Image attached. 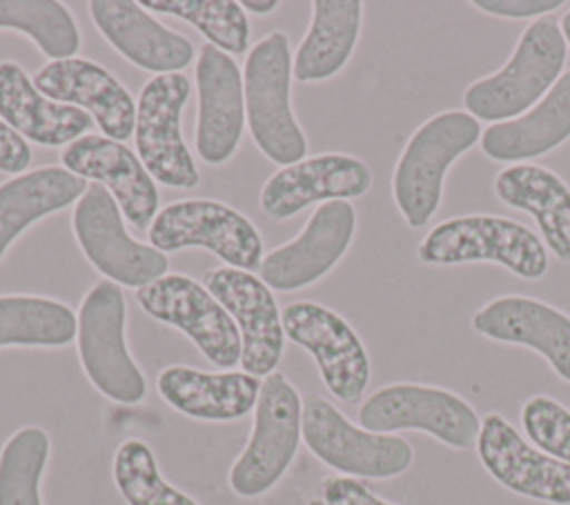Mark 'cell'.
I'll use <instances>...</instances> for the list:
<instances>
[{"label":"cell","mask_w":570,"mask_h":505,"mask_svg":"<svg viewBox=\"0 0 570 505\" xmlns=\"http://www.w3.org/2000/svg\"><path fill=\"white\" fill-rule=\"evenodd\" d=\"M481 122L465 109H445L423 120L392 169V200L407 227H425L439 211L452 165L481 140Z\"/></svg>","instance_id":"cell-1"},{"label":"cell","mask_w":570,"mask_h":505,"mask_svg":"<svg viewBox=\"0 0 570 505\" xmlns=\"http://www.w3.org/2000/svg\"><path fill=\"white\" fill-rule=\"evenodd\" d=\"M568 42L554 18L546 16L523 27L510 58L494 73L463 89V109L479 122L512 120L534 107L563 76Z\"/></svg>","instance_id":"cell-2"},{"label":"cell","mask_w":570,"mask_h":505,"mask_svg":"<svg viewBox=\"0 0 570 505\" xmlns=\"http://www.w3.org/2000/svg\"><path fill=\"white\" fill-rule=\"evenodd\" d=\"M423 265H501L521 280H541L550 251L541 236L519 220L494 214H463L436 222L416 245Z\"/></svg>","instance_id":"cell-3"},{"label":"cell","mask_w":570,"mask_h":505,"mask_svg":"<svg viewBox=\"0 0 570 505\" xmlns=\"http://www.w3.org/2000/svg\"><path fill=\"white\" fill-rule=\"evenodd\" d=\"M292 49L285 31L249 47L243 65L245 120L258 151L287 167L305 158L307 138L292 109Z\"/></svg>","instance_id":"cell-4"},{"label":"cell","mask_w":570,"mask_h":505,"mask_svg":"<svg viewBox=\"0 0 570 505\" xmlns=\"http://www.w3.org/2000/svg\"><path fill=\"white\" fill-rule=\"evenodd\" d=\"M76 349L87 380L118 405H138L147 396V380L125 338L127 300L111 280H98L78 307Z\"/></svg>","instance_id":"cell-5"},{"label":"cell","mask_w":570,"mask_h":505,"mask_svg":"<svg viewBox=\"0 0 570 505\" xmlns=\"http://www.w3.org/2000/svg\"><path fill=\"white\" fill-rule=\"evenodd\" d=\"M301 420L298 389L281 372L265 376L249 438L227 474V485L236 496L258 498L278 485L303 440Z\"/></svg>","instance_id":"cell-6"},{"label":"cell","mask_w":570,"mask_h":505,"mask_svg":"<svg viewBox=\"0 0 570 505\" xmlns=\"http://www.w3.org/2000/svg\"><path fill=\"white\" fill-rule=\"evenodd\" d=\"M301 432L305 447L341 476L387 481L414 463V447L403 436L367 432L318 394L303 398Z\"/></svg>","instance_id":"cell-7"},{"label":"cell","mask_w":570,"mask_h":505,"mask_svg":"<svg viewBox=\"0 0 570 505\" xmlns=\"http://www.w3.org/2000/svg\"><path fill=\"white\" fill-rule=\"evenodd\" d=\"M358 425L376 434L416 429L452 449L476 447L481 416L459 394L423 383H390L358 407Z\"/></svg>","instance_id":"cell-8"},{"label":"cell","mask_w":570,"mask_h":505,"mask_svg":"<svg viewBox=\"0 0 570 505\" xmlns=\"http://www.w3.org/2000/svg\"><path fill=\"white\" fill-rule=\"evenodd\" d=\"M71 231L89 265L118 287L140 289L169 274L167 254L129 236L118 202L98 182L73 205Z\"/></svg>","instance_id":"cell-9"},{"label":"cell","mask_w":570,"mask_h":505,"mask_svg":"<svg viewBox=\"0 0 570 505\" xmlns=\"http://www.w3.org/2000/svg\"><path fill=\"white\" fill-rule=\"evenodd\" d=\"M149 245L163 254L200 247L218 256L227 267L258 269L263 236L238 209L212 198H183L158 209L147 229Z\"/></svg>","instance_id":"cell-10"},{"label":"cell","mask_w":570,"mask_h":505,"mask_svg":"<svg viewBox=\"0 0 570 505\" xmlns=\"http://www.w3.org/2000/svg\"><path fill=\"white\" fill-rule=\"evenodd\" d=\"M191 82L185 73L151 76L136 98L134 142L149 176L171 189H191L200 182L198 165L180 133V113Z\"/></svg>","instance_id":"cell-11"},{"label":"cell","mask_w":570,"mask_h":505,"mask_svg":"<svg viewBox=\"0 0 570 505\" xmlns=\"http://www.w3.org/2000/svg\"><path fill=\"white\" fill-rule=\"evenodd\" d=\"M281 323L285 338L314 358L334 398L361 400L370 385L372 363L361 336L338 311L314 300H294L281 309Z\"/></svg>","instance_id":"cell-12"},{"label":"cell","mask_w":570,"mask_h":505,"mask_svg":"<svg viewBox=\"0 0 570 505\" xmlns=\"http://www.w3.org/2000/svg\"><path fill=\"white\" fill-rule=\"evenodd\" d=\"M136 300L154 320L180 329L220 372L240 363V331L234 318L196 278L165 274L136 289Z\"/></svg>","instance_id":"cell-13"},{"label":"cell","mask_w":570,"mask_h":505,"mask_svg":"<svg viewBox=\"0 0 570 505\" xmlns=\"http://www.w3.org/2000/svg\"><path fill=\"white\" fill-rule=\"evenodd\" d=\"M358 216L350 200L318 205L298 236L263 256L258 274L274 291H298L325 278L350 251Z\"/></svg>","instance_id":"cell-14"},{"label":"cell","mask_w":570,"mask_h":505,"mask_svg":"<svg viewBox=\"0 0 570 505\" xmlns=\"http://www.w3.org/2000/svg\"><path fill=\"white\" fill-rule=\"evenodd\" d=\"M205 287L227 309L240 331L243 372L256 378L274 374L283 358L285 331L272 289L252 271L227 265L209 269Z\"/></svg>","instance_id":"cell-15"},{"label":"cell","mask_w":570,"mask_h":505,"mask_svg":"<svg viewBox=\"0 0 570 505\" xmlns=\"http://www.w3.org/2000/svg\"><path fill=\"white\" fill-rule=\"evenodd\" d=\"M476 456L505 489L548 505H570V465L528 443L503 414L481 418Z\"/></svg>","instance_id":"cell-16"},{"label":"cell","mask_w":570,"mask_h":505,"mask_svg":"<svg viewBox=\"0 0 570 505\" xmlns=\"http://www.w3.org/2000/svg\"><path fill=\"white\" fill-rule=\"evenodd\" d=\"M370 187L367 162L352 154L325 151L272 174L261 189L258 205L267 218L287 220L314 202L361 198Z\"/></svg>","instance_id":"cell-17"},{"label":"cell","mask_w":570,"mask_h":505,"mask_svg":"<svg viewBox=\"0 0 570 505\" xmlns=\"http://www.w3.org/2000/svg\"><path fill=\"white\" fill-rule=\"evenodd\" d=\"M196 154L212 167L225 165L238 149L245 120L243 76L232 56L209 42L196 56Z\"/></svg>","instance_id":"cell-18"},{"label":"cell","mask_w":570,"mask_h":505,"mask_svg":"<svg viewBox=\"0 0 570 505\" xmlns=\"http://www.w3.org/2000/svg\"><path fill=\"white\" fill-rule=\"evenodd\" d=\"M470 325L483 338L537 351L570 383V314L563 309L534 296L503 294L483 303Z\"/></svg>","instance_id":"cell-19"},{"label":"cell","mask_w":570,"mask_h":505,"mask_svg":"<svg viewBox=\"0 0 570 505\" xmlns=\"http://www.w3.org/2000/svg\"><path fill=\"white\" fill-rule=\"evenodd\" d=\"M60 167L82 180L102 185L129 225L140 231L149 229L158 214L160 196L156 180L125 142L87 133L62 147Z\"/></svg>","instance_id":"cell-20"},{"label":"cell","mask_w":570,"mask_h":505,"mask_svg":"<svg viewBox=\"0 0 570 505\" xmlns=\"http://www.w3.org/2000/svg\"><path fill=\"white\" fill-rule=\"evenodd\" d=\"M33 85L53 102L89 113L102 136L118 142L134 136L136 100L102 65L78 56L51 60L33 73Z\"/></svg>","instance_id":"cell-21"},{"label":"cell","mask_w":570,"mask_h":505,"mask_svg":"<svg viewBox=\"0 0 570 505\" xmlns=\"http://www.w3.org/2000/svg\"><path fill=\"white\" fill-rule=\"evenodd\" d=\"M87 9L98 33L142 71L180 73L196 56L187 36L158 22L136 0H91Z\"/></svg>","instance_id":"cell-22"},{"label":"cell","mask_w":570,"mask_h":505,"mask_svg":"<svg viewBox=\"0 0 570 505\" xmlns=\"http://www.w3.org/2000/svg\"><path fill=\"white\" fill-rule=\"evenodd\" d=\"M160 398L183 416L207 423H229L254 412L261 380L247 372H203L187 365H167L156 376Z\"/></svg>","instance_id":"cell-23"},{"label":"cell","mask_w":570,"mask_h":505,"mask_svg":"<svg viewBox=\"0 0 570 505\" xmlns=\"http://www.w3.org/2000/svg\"><path fill=\"white\" fill-rule=\"evenodd\" d=\"M0 118L24 140L42 147H67L94 125L82 109L40 93L33 78L13 60H0Z\"/></svg>","instance_id":"cell-24"},{"label":"cell","mask_w":570,"mask_h":505,"mask_svg":"<svg viewBox=\"0 0 570 505\" xmlns=\"http://www.w3.org/2000/svg\"><path fill=\"white\" fill-rule=\"evenodd\" d=\"M570 140V69L525 113L488 125L481 131V151L494 162H530Z\"/></svg>","instance_id":"cell-25"},{"label":"cell","mask_w":570,"mask_h":505,"mask_svg":"<svg viewBox=\"0 0 570 505\" xmlns=\"http://www.w3.org/2000/svg\"><path fill=\"white\" fill-rule=\"evenodd\" d=\"M492 189L503 205L532 216L546 249L570 263V185L557 171L537 162L508 165Z\"/></svg>","instance_id":"cell-26"},{"label":"cell","mask_w":570,"mask_h":505,"mask_svg":"<svg viewBox=\"0 0 570 505\" xmlns=\"http://www.w3.org/2000/svg\"><path fill=\"white\" fill-rule=\"evenodd\" d=\"M89 182L65 167L45 165L0 182V260L38 220L76 205Z\"/></svg>","instance_id":"cell-27"},{"label":"cell","mask_w":570,"mask_h":505,"mask_svg":"<svg viewBox=\"0 0 570 505\" xmlns=\"http://www.w3.org/2000/svg\"><path fill=\"white\" fill-rule=\"evenodd\" d=\"M361 24V0H314L309 27L292 60L294 78L312 85L338 76L354 56Z\"/></svg>","instance_id":"cell-28"},{"label":"cell","mask_w":570,"mask_h":505,"mask_svg":"<svg viewBox=\"0 0 570 505\" xmlns=\"http://www.w3.org/2000/svg\"><path fill=\"white\" fill-rule=\"evenodd\" d=\"M78 316L56 298L38 294H0V349L65 347L76 340Z\"/></svg>","instance_id":"cell-29"},{"label":"cell","mask_w":570,"mask_h":505,"mask_svg":"<svg viewBox=\"0 0 570 505\" xmlns=\"http://www.w3.org/2000/svg\"><path fill=\"white\" fill-rule=\"evenodd\" d=\"M0 31H18L49 60L76 58L82 36L67 9L56 0H0Z\"/></svg>","instance_id":"cell-30"},{"label":"cell","mask_w":570,"mask_h":505,"mask_svg":"<svg viewBox=\"0 0 570 505\" xmlns=\"http://www.w3.org/2000/svg\"><path fill=\"white\" fill-rule=\"evenodd\" d=\"M51 454V438L38 425L16 429L0 447V505H45L40 481Z\"/></svg>","instance_id":"cell-31"},{"label":"cell","mask_w":570,"mask_h":505,"mask_svg":"<svg viewBox=\"0 0 570 505\" xmlns=\"http://www.w3.org/2000/svg\"><path fill=\"white\" fill-rule=\"evenodd\" d=\"M147 11L174 16L203 33L212 47L227 56L249 49V20L234 0H142Z\"/></svg>","instance_id":"cell-32"},{"label":"cell","mask_w":570,"mask_h":505,"mask_svg":"<svg viewBox=\"0 0 570 505\" xmlns=\"http://www.w3.org/2000/svg\"><path fill=\"white\" fill-rule=\"evenodd\" d=\"M111 476L127 505H200L163 478L151 447L140 438H127L118 445Z\"/></svg>","instance_id":"cell-33"},{"label":"cell","mask_w":570,"mask_h":505,"mask_svg":"<svg viewBox=\"0 0 570 505\" xmlns=\"http://www.w3.org/2000/svg\"><path fill=\"white\" fill-rule=\"evenodd\" d=\"M521 427L534 447L570 465V409L563 403L546 394L525 398Z\"/></svg>","instance_id":"cell-34"},{"label":"cell","mask_w":570,"mask_h":505,"mask_svg":"<svg viewBox=\"0 0 570 505\" xmlns=\"http://www.w3.org/2000/svg\"><path fill=\"white\" fill-rule=\"evenodd\" d=\"M321 501L325 505H399L376 496L367 485L352 476H327L321 483Z\"/></svg>","instance_id":"cell-35"},{"label":"cell","mask_w":570,"mask_h":505,"mask_svg":"<svg viewBox=\"0 0 570 505\" xmlns=\"http://www.w3.org/2000/svg\"><path fill=\"white\" fill-rule=\"evenodd\" d=\"M476 11L505 20H523V18H546L550 11L563 7V0H472Z\"/></svg>","instance_id":"cell-36"},{"label":"cell","mask_w":570,"mask_h":505,"mask_svg":"<svg viewBox=\"0 0 570 505\" xmlns=\"http://www.w3.org/2000/svg\"><path fill=\"white\" fill-rule=\"evenodd\" d=\"M31 158L29 142L0 118V171L9 176L24 174L29 171L27 167L31 165Z\"/></svg>","instance_id":"cell-37"},{"label":"cell","mask_w":570,"mask_h":505,"mask_svg":"<svg viewBox=\"0 0 570 505\" xmlns=\"http://www.w3.org/2000/svg\"><path fill=\"white\" fill-rule=\"evenodd\" d=\"M240 7H243L245 11L256 13V16H269L272 11L278 9V2H276V0H267V2H263V0H258V2H256V0H243Z\"/></svg>","instance_id":"cell-38"},{"label":"cell","mask_w":570,"mask_h":505,"mask_svg":"<svg viewBox=\"0 0 570 505\" xmlns=\"http://www.w3.org/2000/svg\"><path fill=\"white\" fill-rule=\"evenodd\" d=\"M559 27H561V33H563V38H566V42H568V47H570V9L561 16Z\"/></svg>","instance_id":"cell-39"},{"label":"cell","mask_w":570,"mask_h":505,"mask_svg":"<svg viewBox=\"0 0 570 505\" xmlns=\"http://www.w3.org/2000/svg\"><path fill=\"white\" fill-rule=\"evenodd\" d=\"M305 505H325L321 498H312V501H307Z\"/></svg>","instance_id":"cell-40"}]
</instances>
